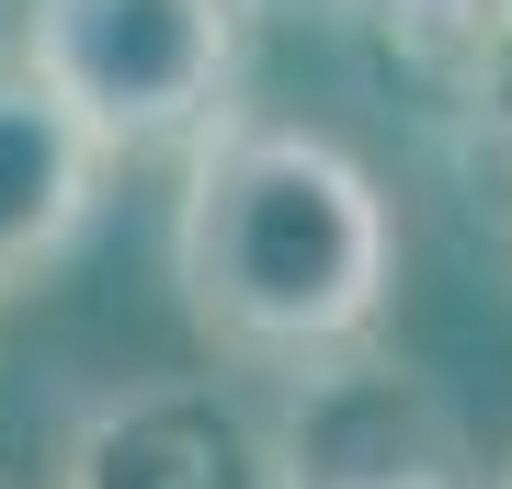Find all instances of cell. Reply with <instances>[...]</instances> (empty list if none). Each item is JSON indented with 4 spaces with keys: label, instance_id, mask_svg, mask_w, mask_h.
<instances>
[{
    "label": "cell",
    "instance_id": "4",
    "mask_svg": "<svg viewBox=\"0 0 512 489\" xmlns=\"http://www.w3.org/2000/svg\"><path fill=\"white\" fill-rule=\"evenodd\" d=\"M57 489H274V410L228 376H126L57 421Z\"/></svg>",
    "mask_w": 512,
    "mask_h": 489
},
{
    "label": "cell",
    "instance_id": "1",
    "mask_svg": "<svg viewBox=\"0 0 512 489\" xmlns=\"http://www.w3.org/2000/svg\"><path fill=\"white\" fill-rule=\"evenodd\" d=\"M171 285L217 353L296 376V364L365 353L399 285V217L342 137L285 126V114H217L183 148Z\"/></svg>",
    "mask_w": 512,
    "mask_h": 489
},
{
    "label": "cell",
    "instance_id": "9",
    "mask_svg": "<svg viewBox=\"0 0 512 489\" xmlns=\"http://www.w3.org/2000/svg\"><path fill=\"white\" fill-rule=\"evenodd\" d=\"M262 12H285V0H262Z\"/></svg>",
    "mask_w": 512,
    "mask_h": 489
},
{
    "label": "cell",
    "instance_id": "7",
    "mask_svg": "<svg viewBox=\"0 0 512 489\" xmlns=\"http://www.w3.org/2000/svg\"><path fill=\"white\" fill-rule=\"evenodd\" d=\"M444 91H456V160L512 194V35L478 57L467 80H444Z\"/></svg>",
    "mask_w": 512,
    "mask_h": 489
},
{
    "label": "cell",
    "instance_id": "3",
    "mask_svg": "<svg viewBox=\"0 0 512 489\" xmlns=\"http://www.w3.org/2000/svg\"><path fill=\"white\" fill-rule=\"evenodd\" d=\"M274 489H490L456 410L387 353L296 364L274 399Z\"/></svg>",
    "mask_w": 512,
    "mask_h": 489
},
{
    "label": "cell",
    "instance_id": "6",
    "mask_svg": "<svg viewBox=\"0 0 512 489\" xmlns=\"http://www.w3.org/2000/svg\"><path fill=\"white\" fill-rule=\"evenodd\" d=\"M365 12V35L399 57L421 80H467L478 57L512 35V0H353Z\"/></svg>",
    "mask_w": 512,
    "mask_h": 489
},
{
    "label": "cell",
    "instance_id": "8",
    "mask_svg": "<svg viewBox=\"0 0 512 489\" xmlns=\"http://www.w3.org/2000/svg\"><path fill=\"white\" fill-rule=\"evenodd\" d=\"M490 489H512V467H501V478H490Z\"/></svg>",
    "mask_w": 512,
    "mask_h": 489
},
{
    "label": "cell",
    "instance_id": "2",
    "mask_svg": "<svg viewBox=\"0 0 512 489\" xmlns=\"http://www.w3.org/2000/svg\"><path fill=\"white\" fill-rule=\"evenodd\" d=\"M262 0H23V69L92 126L114 160L194 148L239 114V46Z\"/></svg>",
    "mask_w": 512,
    "mask_h": 489
},
{
    "label": "cell",
    "instance_id": "5",
    "mask_svg": "<svg viewBox=\"0 0 512 489\" xmlns=\"http://www.w3.org/2000/svg\"><path fill=\"white\" fill-rule=\"evenodd\" d=\"M103 182H114V148L23 57H0V285L69 262L80 228L103 217Z\"/></svg>",
    "mask_w": 512,
    "mask_h": 489
}]
</instances>
